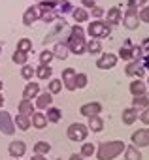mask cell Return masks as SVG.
<instances>
[{
	"label": "cell",
	"instance_id": "1",
	"mask_svg": "<svg viewBox=\"0 0 149 160\" xmlns=\"http://www.w3.org/2000/svg\"><path fill=\"white\" fill-rule=\"evenodd\" d=\"M125 141H104V143H100L98 145V151H96V156H98V160H113V158H117L119 154H123V151H125Z\"/></svg>",
	"mask_w": 149,
	"mask_h": 160
},
{
	"label": "cell",
	"instance_id": "2",
	"mask_svg": "<svg viewBox=\"0 0 149 160\" xmlns=\"http://www.w3.org/2000/svg\"><path fill=\"white\" fill-rule=\"evenodd\" d=\"M66 134H68V138H70L72 141H85L87 136H89V128H87V124L74 122V124L68 126Z\"/></svg>",
	"mask_w": 149,
	"mask_h": 160
},
{
	"label": "cell",
	"instance_id": "3",
	"mask_svg": "<svg viewBox=\"0 0 149 160\" xmlns=\"http://www.w3.org/2000/svg\"><path fill=\"white\" fill-rule=\"evenodd\" d=\"M87 34L93 38V40H98V38H104L110 34V25L104 23V21H93L89 27H87Z\"/></svg>",
	"mask_w": 149,
	"mask_h": 160
},
{
	"label": "cell",
	"instance_id": "4",
	"mask_svg": "<svg viewBox=\"0 0 149 160\" xmlns=\"http://www.w3.org/2000/svg\"><path fill=\"white\" fill-rule=\"evenodd\" d=\"M0 132L6 134V136H12L15 132V124H13V119L8 111L0 109Z\"/></svg>",
	"mask_w": 149,
	"mask_h": 160
},
{
	"label": "cell",
	"instance_id": "5",
	"mask_svg": "<svg viewBox=\"0 0 149 160\" xmlns=\"http://www.w3.org/2000/svg\"><path fill=\"white\" fill-rule=\"evenodd\" d=\"M123 25L128 28V30H136L140 27V17H138V10H132L128 8L125 12V17H123Z\"/></svg>",
	"mask_w": 149,
	"mask_h": 160
},
{
	"label": "cell",
	"instance_id": "6",
	"mask_svg": "<svg viewBox=\"0 0 149 160\" xmlns=\"http://www.w3.org/2000/svg\"><path fill=\"white\" fill-rule=\"evenodd\" d=\"M76 70L74 68H66L62 70V85L68 89V91H76Z\"/></svg>",
	"mask_w": 149,
	"mask_h": 160
},
{
	"label": "cell",
	"instance_id": "7",
	"mask_svg": "<svg viewBox=\"0 0 149 160\" xmlns=\"http://www.w3.org/2000/svg\"><path fill=\"white\" fill-rule=\"evenodd\" d=\"M132 145L134 147H147L149 145V134H147V128H141V130H136L132 134Z\"/></svg>",
	"mask_w": 149,
	"mask_h": 160
},
{
	"label": "cell",
	"instance_id": "8",
	"mask_svg": "<svg viewBox=\"0 0 149 160\" xmlns=\"http://www.w3.org/2000/svg\"><path fill=\"white\" fill-rule=\"evenodd\" d=\"M85 42L87 40H78V38H68L66 45H68V51H72L74 55H83L85 53Z\"/></svg>",
	"mask_w": 149,
	"mask_h": 160
},
{
	"label": "cell",
	"instance_id": "9",
	"mask_svg": "<svg viewBox=\"0 0 149 160\" xmlns=\"http://www.w3.org/2000/svg\"><path fill=\"white\" fill-rule=\"evenodd\" d=\"M38 19H40V12L36 6H30L25 10V13H23V25L25 27H32L34 21H38Z\"/></svg>",
	"mask_w": 149,
	"mask_h": 160
},
{
	"label": "cell",
	"instance_id": "10",
	"mask_svg": "<svg viewBox=\"0 0 149 160\" xmlns=\"http://www.w3.org/2000/svg\"><path fill=\"white\" fill-rule=\"evenodd\" d=\"M100 111H102V106H100L98 102H89V104H83V106L80 108V113H81L83 117L100 115Z\"/></svg>",
	"mask_w": 149,
	"mask_h": 160
},
{
	"label": "cell",
	"instance_id": "11",
	"mask_svg": "<svg viewBox=\"0 0 149 160\" xmlns=\"http://www.w3.org/2000/svg\"><path fill=\"white\" fill-rule=\"evenodd\" d=\"M8 152H10L13 158H21V156H25V152H27V145H25V141H21V139L12 141L10 147H8Z\"/></svg>",
	"mask_w": 149,
	"mask_h": 160
},
{
	"label": "cell",
	"instance_id": "12",
	"mask_svg": "<svg viewBox=\"0 0 149 160\" xmlns=\"http://www.w3.org/2000/svg\"><path fill=\"white\" fill-rule=\"evenodd\" d=\"M115 64H117V57L111 55V53H106V55H102V57L96 60V66H98L100 70H110V68H113Z\"/></svg>",
	"mask_w": 149,
	"mask_h": 160
},
{
	"label": "cell",
	"instance_id": "13",
	"mask_svg": "<svg viewBox=\"0 0 149 160\" xmlns=\"http://www.w3.org/2000/svg\"><path fill=\"white\" fill-rule=\"evenodd\" d=\"M38 94H40V85L34 83V81H28V85H27L25 91H23V100H30V102H32Z\"/></svg>",
	"mask_w": 149,
	"mask_h": 160
},
{
	"label": "cell",
	"instance_id": "14",
	"mask_svg": "<svg viewBox=\"0 0 149 160\" xmlns=\"http://www.w3.org/2000/svg\"><path fill=\"white\" fill-rule=\"evenodd\" d=\"M51 102H53V94L51 92H40L38 96H36V108L38 109H47L49 106H51Z\"/></svg>",
	"mask_w": 149,
	"mask_h": 160
},
{
	"label": "cell",
	"instance_id": "15",
	"mask_svg": "<svg viewBox=\"0 0 149 160\" xmlns=\"http://www.w3.org/2000/svg\"><path fill=\"white\" fill-rule=\"evenodd\" d=\"M125 73L130 75V77H138V79H140V77L143 75V68H141V64H140L138 60H132V62L125 68Z\"/></svg>",
	"mask_w": 149,
	"mask_h": 160
},
{
	"label": "cell",
	"instance_id": "16",
	"mask_svg": "<svg viewBox=\"0 0 149 160\" xmlns=\"http://www.w3.org/2000/svg\"><path fill=\"white\" fill-rule=\"evenodd\" d=\"M121 119H123V124H126V126L134 124V122H136V119H138V109H136V108L123 109V115H121Z\"/></svg>",
	"mask_w": 149,
	"mask_h": 160
},
{
	"label": "cell",
	"instance_id": "17",
	"mask_svg": "<svg viewBox=\"0 0 149 160\" xmlns=\"http://www.w3.org/2000/svg\"><path fill=\"white\" fill-rule=\"evenodd\" d=\"M30 122H32V126L38 128V130H44V128L47 126V119H45V115H44L42 111H34L32 117H30Z\"/></svg>",
	"mask_w": 149,
	"mask_h": 160
},
{
	"label": "cell",
	"instance_id": "18",
	"mask_svg": "<svg viewBox=\"0 0 149 160\" xmlns=\"http://www.w3.org/2000/svg\"><path fill=\"white\" fill-rule=\"evenodd\" d=\"M68 45H66V42H59L55 47H53V57L55 58H60V60H64V58H68Z\"/></svg>",
	"mask_w": 149,
	"mask_h": 160
},
{
	"label": "cell",
	"instance_id": "19",
	"mask_svg": "<svg viewBox=\"0 0 149 160\" xmlns=\"http://www.w3.org/2000/svg\"><path fill=\"white\" fill-rule=\"evenodd\" d=\"M87 128H89V132H91V130H93V132H102V130H104V121H102V117H100V115L89 117Z\"/></svg>",
	"mask_w": 149,
	"mask_h": 160
},
{
	"label": "cell",
	"instance_id": "20",
	"mask_svg": "<svg viewBox=\"0 0 149 160\" xmlns=\"http://www.w3.org/2000/svg\"><path fill=\"white\" fill-rule=\"evenodd\" d=\"M119 57H121L123 60H132V58H134V45H132L130 42H126V43L119 49Z\"/></svg>",
	"mask_w": 149,
	"mask_h": 160
},
{
	"label": "cell",
	"instance_id": "21",
	"mask_svg": "<svg viewBox=\"0 0 149 160\" xmlns=\"http://www.w3.org/2000/svg\"><path fill=\"white\" fill-rule=\"evenodd\" d=\"M108 25H119L121 23V10L115 6V8H110L108 10Z\"/></svg>",
	"mask_w": 149,
	"mask_h": 160
},
{
	"label": "cell",
	"instance_id": "22",
	"mask_svg": "<svg viewBox=\"0 0 149 160\" xmlns=\"http://www.w3.org/2000/svg\"><path fill=\"white\" fill-rule=\"evenodd\" d=\"M125 160H141V152H140V149L134 147V145L125 147Z\"/></svg>",
	"mask_w": 149,
	"mask_h": 160
},
{
	"label": "cell",
	"instance_id": "23",
	"mask_svg": "<svg viewBox=\"0 0 149 160\" xmlns=\"http://www.w3.org/2000/svg\"><path fill=\"white\" fill-rule=\"evenodd\" d=\"M51 68L47 66V64H40L38 68H34V75L38 77V79H49L51 77Z\"/></svg>",
	"mask_w": 149,
	"mask_h": 160
},
{
	"label": "cell",
	"instance_id": "24",
	"mask_svg": "<svg viewBox=\"0 0 149 160\" xmlns=\"http://www.w3.org/2000/svg\"><path fill=\"white\" fill-rule=\"evenodd\" d=\"M13 124H15V126H17L19 130H28L32 122H30V117H27V115H21V113H19V115L15 117Z\"/></svg>",
	"mask_w": 149,
	"mask_h": 160
},
{
	"label": "cell",
	"instance_id": "25",
	"mask_svg": "<svg viewBox=\"0 0 149 160\" xmlns=\"http://www.w3.org/2000/svg\"><path fill=\"white\" fill-rule=\"evenodd\" d=\"M130 92H132V96H141V94L147 92V89H145V85L140 81V79H136V81L130 83Z\"/></svg>",
	"mask_w": 149,
	"mask_h": 160
},
{
	"label": "cell",
	"instance_id": "26",
	"mask_svg": "<svg viewBox=\"0 0 149 160\" xmlns=\"http://www.w3.org/2000/svg\"><path fill=\"white\" fill-rule=\"evenodd\" d=\"M36 8H38L40 15H42V13H47V12H55V8H57V2H55V0H42V2H40V6H36Z\"/></svg>",
	"mask_w": 149,
	"mask_h": 160
},
{
	"label": "cell",
	"instance_id": "27",
	"mask_svg": "<svg viewBox=\"0 0 149 160\" xmlns=\"http://www.w3.org/2000/svg\"><path fill=\"white\" fill-rule=\"evenodd\" d=\"M85 51H89L91 55H98L102 51V43L98 40H89V42H85Z\"/></svg>",
	"mask_w": 149,
	"mask_h": 160
},
{
	"label": "cell",
	"instance_id": "28",
	"mask_svg": "<svg viewBox=\"0 0 149 160\" xmlns=\"http://www.w3.org/2000/svg\"><path fill=\"white\" fill-rule=\"evenodd\" d=\"M19 113L30 117V115L34 113V106H32V102H30V100H21V102H19Z\"/></svg>",
	"mask_w": 149,
	"mask_h": 160
},
{
	"label": "cell",
	"instance_id": "29",
	"mask_svg": "<svg viewBox=\"0 0 149 160\" xmlns=\"http://www.w3.org/2000/svg\"><path fill=\"white\" fill-rule=\"evenodd\" d=\"M44 115H45L47 122H59L60 117H62L60 109H57V108H47V113H44Z\"/></svg>",
	"mask_w": 149,
	"mask_h": 160
},
{
	"label": "cell",
	"instance_id": "30",
	"mask_svg": "<svg viewBox=\"0 0 149 160\" xmlns=\"http://www.w3.org/2000/svg\"><path fill=\"white\" fill-rule=\"evenodd\" d=\"M51 151V145L47 143V141H36V145H34V154H47Z\"/></svg>",
	"mask_w": 149,
	"mask_h": 160
},
{
	"label": "cell",
	"instance_id": "31",
	"mask_svg": "<svg viewBox=\"0 0 149 160\" xmlns=\"http://www.w3.org/2000/svg\"><path fill=\"white\" fill-rule=\"evenodd\" d=\"M30 49H32V42H30L28 38H21V40L17 42V49H15V51H21V53H27V55H28Z\"/></svg>",
	"mask_w": 149,
	"mask_h": 160
},
{
	"label": "cell",
	"instance_id": "32",
	"mask_svg": "<svg viewBox=\"0 0 149 160\" xmlns=\"http://www.w3.org/2000/svg\"><path fill=\"white\" fill-rule=\"evenodd\" d=\"M72 15L76 19V23H87L89 21V12L87 10H74Z\"/></svg>",
	"mask_w": 149,
	"mask_h": 160
},
{
	"label": "cell",
	"instance_id": "33",
	"mask_svg": "<svg viewBox=\"0 0 149 160\" xmlns=\"http://www.w3.org/2000/svg\"><path fill=\"white\" fill-rule=\"evenodd\" d=\"M132 108H136V109H145V108H149V102H147V98H145V94H141V96H134V100H132Z\"/></svg>",
	"mask_w": 149,
	"mask_h": 160
},
{
	"label": "cell",
	"instance_id": "34",
	"mask_svg": "<svg viewBox=\"0 0 149 160\" xmlns=\"http://www.w3.org/2000/svg\"><path fill=\"white\" fill-rule=\"evenodd\" d=\"M95 152H96V147H95L93 143H83V145H81V152H80V154H81L83 158H89V156H93Z\"/></svg>",
	"mask_w": 149,
	"mask_h": 160
},
{
	"label": "cell",
	"instance_id": "35",
	"mask_svg": "<svg viewBox=\"0 0 149 160\" xmlns=\"http://www.w3.org/2000/svg\"><path fill=\"white\" fill-rule=\"evenodd\" d=\"M12 60H13L15 64L25 66V64H27V60H28V55H27V53H21V51H15V53H13V57H12Z\"/></svg>",
	"mask_w": 149,
	"mask_h": 160
},
{
	"label": "cell",
	"instance_id": "36",
	"mask_svg": "<svg viewBox=\"0 0 149 160\" xmlns=\"http://www.w3.org/2000/svg\"><path fill=\"white\" fill-rule=\"evenodd\" d=\"M60 89H62V81H60V79H51V81H49V91H47V92L57 94V92H60Z\"/></svg>",
	"mask_w": 149,
	"mask_h": 160
},
{
	"label": "cell",
	"instance_id": "37",
	"mask_svg": "<svg viewBox=\"0 0 149 160\" xmlns=\"http://www.w3.org/2000/svg\"><path fill=\"white\" fill-rule=\"evenodd\" d=\"M70 36H72V38H78V40H85V30H83L80 25H74Z\"/></svg>",
	"mask_w": 149,
	"mask_h": 160
},
{
	"label": "cell",
	"instance_id": "38",
	"mask_svg": "<svg viewBox=\"0 0 149 160\" xmlns=\"http://www.w3.org/2000/svg\"><path fill=\"white\" fill-rule=\"evenodd\" d=\"M21 75H23V79H27V81H32L34 68H32V66H28V64H25V66H23V70H21Z\"/></svg>",
	"mask_w": 149,
	"mask_h": 160
},
{
	"label": "cell",
	"instance_id": "39",
	"mask_svg": "<svg viewBox=\"0 0 149 160\" xmlns=\"http://www.w3.org/2000/svg\"><path fill=\"white\" fill-rule=\"evenodd\" d=\"M87 75L85 73H76V89H83V87H87Z\"/></svg>",
	"mask_w": 149,
	"mask_h": 160
},
{
	"label": "cell",
	"instance_id": "40",
	"mask_svg": "<svg viewBox=\"0 0 149 160\" xmlns=\"http://www.w3.org/2000/svg\"><path fill=\"white\" fill-rule=\"evenodd\" d=\"M55 57H53V51H42L40 53V64H47L49 66V62L53 60Z\"/></svg>",
	"mask_w": 149,
	"mask_h": 160
},
{
	"label": "cell",
	"instance_id": "41",
	"mask_svg": "<svg viewBox=\"0 0 149 160\" xmlns=\"http://www.w3.org/2000/svg\"><path fill=\"white\" fill-rule=\"evenodd\" d=\"M138 17H140V21H141V23H149V4H145V6L140 10Z\"/></svg>",
	"mask_w": 149,
	"mask_h": 160
},
{
	"label": "cell",
	"instance_id": "42",
	"mask_svg": "<svg viewBox=\"0 0 149 160\" xmlns=\"http://www.w3.org/2000/svg\"><path fill=\"white\" fill-rule=\"evenodd\" d=\"M40 19H42L44 23H51V21H55V19H57V12H47V13H42V15H40Z\"/></svg>",
	"mask_w": 149,
	"mask_h": 160
},
{
	"label": "cell",
	"instance_id": "43",
	"mask_svg": "<svg viewBox=\"0 0 149 160\" xmlns=\"http://www.w3.org/2000/svg\"><path fill=\"white\" fill-rule=\"evenodd\" d=\"M145 4H147V0H128V8H132V10L143 8Z\"/></svg>",
	"mask_w": 149,
	"mask_h": 160
},
{
	"label": "cell",
	"instance_id": "44",
	"mask_svg": "<svg viewBox=\"0 0 149 160\" xmlns=\"http://www.w3.org/2000/svg\"><path fill=\"white\" fill-rule=\"evenodd\" d=\"M138 117H140V121H141L143 124H147V126H149V108H145L141 113H138Z\"/></svg>",
	"mask_w": 149,
	"mask_h": 160
},
{
	"label": "cell",
	"instance_id": "45",
	"mask_svg": "<svg viewBox=\"0 0 149 160\" xmlns=\"http://www.w3.org/2000/svg\"><path fill=\"white\" fill-rule=\"evenodd\" d=\"M93 10V17H96V19H100L106 12H104V8H100V6H95V8H91Z\"/></svg>",
	"mask_w": 149,
	"mask_h": 160
},
{
	"label": "cell",
	"instance_id": "46",
	"mask_svg": "<svg viewBox=\"0 0 149 160\" xmlns=\"http://www.w3.org/2000/svg\"><path fill=\"white\" fill-rule=\"evenodd\" d=\"M57 4H59V6L62 8V13H64V12H70V10H74V8L70 6V2H68V0H59Z\"/></svg>",
	"mask_w": 149,
	"mask_h": 160
},
{
	"label": "cell",
	"instance_id": "47",
	"mask_svg": "<svg viewBox=\"0 0 149 160\" xmlns=\"http://www.w3.org/2000/svg\"><path fill=\"white\" fill-rule=\"evenodd\" d=\"M81 4H83V8H95L96 6V0H81Z\"/></svg>",
	"mask_w": 149,
	"mask_h": 160
},
{
	"label": "cell",
	"instance_id": "48",
	"mask_svg": "<svg viewBox=\"0 0 149 160\" xmlns=\"http://www.w3.org/2000/svg\"><path fill=\"white\" fill-rule=\"evenodd\" d=\"M30 160H45V156H44V154H32Z\"/></svg>",
	"mask_w": 149,
	"mask_h": 160
},
{
	"label": "cell",
	"instance_id": "49",
	"mask_svg": "<svg viewBox=\"0 0 149 160\" xmlns=\"http://www.w3.org/2000/svg\"><path fill=\"white\" fill-rule=\"evenodd\" d=\"M70 160H85V158H83L81 154H72V156H70Z\"/></svg>",
	"mask_w": 149,
	"mask_h": 160
},
{
	"label": "cell",
	"instance_id": "50",
	"mask_svg": "<svg viewBox=\"0 0 149 160\" xmlns=\"http://www.w3.org/2000/svg\"><path fill=\"white\" fill-rule=\"evenodd\" d=\"M143 66L149 70V55H145V58H143Z\"/></svg>",
	"mask_w": 149,
	"mask_h": 160
},
{
	"label": "cell",
	"instance_id": "51",
	"mask_svg": "<svg viewBox=\"0 0 149 160\" xmlns=\"http://www.w3.org/2000/svg\"><path fill=\"white\" fill-rule=\"evenodd\" d=\"M141 49H149V38H145V42H143V45H141Z\"/></svg>",
	"mask_w": 149,
	"mask_h": 160
},
{
	"label": "cell",
	"instance_id": "52",
	"mask_svg": "<svg viewBox=\"0 0 149 160\" xmlns=\"http://www.w3.org/2000/svg\"><path fill=\"white\" fill-rule=\"evenodd\" d=\"M2 106H4V96H2V92H0V109H2Z\"/></svg>",
	"mask_w": 149,
	"mask_h": 160
},
{
	"label": "cell",
	"instance_id": "53",
	"mask_svg": "<svg viewBox=\"0 0 149 160\" xmlns=\"http://www.w3.org/2000/svg\"><path fill=\"white\" fill-rule=\"evenodd\" d=\"M2 89H4V83H2V81H0V92H2Z\"/></svg>",
	"mask_w": 149,
	"mask_h": 160
},
{
	"label": "cell",
	"instance_id": "54",
	"mask_svg": "<svg viewBox=\"0 0 149 160\" xmlns=\"http://www.w3.org/2000/svg\"><path fill=\"white\" fill-rule=\"evenodd\" d=\"M145 98H147V102H149V92H145Z\"/></svg>",
	"mask_w": 149,
	"mask_h": 160
},
{
	"label": "cell",
	"instance_id": "55",
	"mask_svg": "<svg viewBox=\"0 0 149 160\" xmlns=\"http://www.w3.org/2000/svg\"><path fill=\"white\" fill-rule=\"evenodd\" d=\"M0 53H2V47H0Z\"/></svg>",
	"mask_w": 149,
	"mask_h": 160
},
{
	"label": "cell",
	"instance_id": "56",
	"mask_svg": "<svg viewBox=\"0 0 149 160\" xmlns=\"http://www.w3.org/2000/svg\"><path fill=\"white\" fill-rule=\"evenodd\" d=\"M147 85H149V79H147Z\"/></svg>",
	"mask_w": 149,
	"mask_h": 160
},
{
	"label": "cell",
	"instance_id": "57",
	"mask_svg": "<svg viewBox=\"0 0 149 160\" xmlns=\"http://www.w3.org/2000/svg\"><path fill=\"white\" fill-rule=\"evenodd\" d=\"M13 160H19V158H13Z\"/></svg>",
	"mask_w": 149,
	"mask_h": 160
},
{
	"label": "cell",
	"instance_id": "58",
	"mask_svg": "<svg viewBox=\"0 0 149 160\" xmlns=\"http://www.w3.org/2000/svg\"><path fill=\"white\" fill-rule=\"evenodd\" d=\"M147 134H149V128H147Z\"/></svg>",
	"mask_w": 149,
	"mask_h": 160
},
{
	"label": "cell",
	"instance_id": "59",
	"mask_svg": "<svg viewBox=\"0 0 149 160\" xmlns=\"http://www.w3.org/2000/svg\"><path fill=\"white\" fill-rule=\"evenodd\" d=\"M38 2H42V0H38Z\"/></svg>",
	"mask_w": 149,
	"mask_h": 160
}]
</instances>
